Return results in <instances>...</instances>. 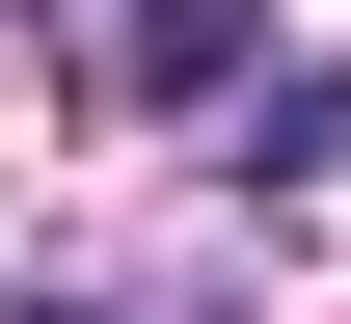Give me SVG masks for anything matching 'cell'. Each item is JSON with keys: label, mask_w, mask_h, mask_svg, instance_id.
Here are the masks:
<instances>
[{"label": "cell", "mask_w": 351, "mask_h": 324, "mask_svg": "<svg viewBox=\"0 0 351 324\" xmlns=\"http://www.w3.org/2000/svg\"><path fill=\"white\" fill-rule=\"evenodd\" d=\"M243 54H270V0H135V82H162V108H189V82H243Z\"/></svg>", "instance_id": "cell-1"}, {"label": "cell", "mask_w": 351, "mask_h": 324, "mask_svg": "<svg viewBox=\"0 0 351 324\" xmlns=\"http://www.w3.org/2000/svg\"><path fill=\"white\" fill-rule=\"evenodd\" d=\"M298 162H351V54H298V82L243 108V189H298Z\"/></svg>", "instance_id": "cell-2"}, {"label": "cell", "mask_w": 351, "mask_h": 324, "mask_svg": "<svg viewBox=\"0 0 351 324\" xmlns=\"http://www.w3.org/2000/svg\"><path fill=\"white\" fill-rule=\"evenodd\" d=\"M27 27H54V0H27Z\"/></svg>", "instance_id": "cell-3"}]
</instances>
